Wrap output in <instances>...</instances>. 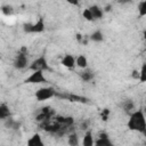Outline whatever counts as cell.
<instances>
[{
	"label": "cell",
	"instance_id": "cell-14",
	"mask_svg": "<svg viewBox=\"0 0 146 146\" xmlns=\"http://www.w3.org/2000/svg\"><path fill=\"white\" fill-rule=\"evenodd\" d=\"M10 117V111H9V107L7 106V104L2 103L0 105V119L2 121H5L6 119Z\"/></svg>",
	"mask_w": 146,
	"mask_h": 146
},
{
	"label": "cell",
	"instance_id": "cell-33",
	"mask_svg": "<svg viewBox=\"0 0 146 146\" xmlns=\"http://www.w3.org/2000/svg\"><path fill=\"white\" fill-rule=\"evenodd\" d=\"M145 50H146V40H145Z\"/></svg>",
	"mask_w": 146,
	"mask_h": 146
},
{
	"label": "cell",
	"instance_id": "cell-4",
	"mask_svg": "<svg viewBox=\"0 0 146 146\" xmlns=\"http://www.w3.org/2000/svg\"><path fill=\"white\" fill-rule=\"evenodd\" d=\"M23 27H24V31L27 33H41V32H43L46 26H44L43 18H39L36 21V23H34V24L25 23L23 25Z\"/></svg>",
	"mask_w": 146,
	"mask_h": 146
},
{
	"label": "cell",
	"instance_id": "cell-3",
	"mask_svg": "<svg viewBox=\"0 0 146 146\" xmlns=\"http://www.w3.org/2000/svg\"><path fill=\"white\" fill-rule=\"evenodd\" d=\"M56 91L52 87H43V88H40L36 90L35 92V98L36 100L39 102H43V100H47V99H50L51 97L56 96Z\"/></svg>",
	"mask_w": 146,
	"mask_h": 146
},
{
	"label": "cell",
	"instance_id": "cell-21",
	"mask_svg": "<svg viewBox=\"0 0 146 146\" xmlns=\"http://www.w3.org/2000/svg\"><path fill=\"white\" fill-rule=\"evenodd\" d=\"M138 15L139 17L146 16V0H143L138 6Z\"/></svg>",
	"mask_w": 146,
	"mask_h": 146
},
{
	"label": "cell",
	"instance_id": "cell-13",
	"mask_svg": "<svg viewBox=\"0 0 146 146\" xmlns=\"http://www.w3.org/2000/svg\"><path fill=\"white\" fill-rule=\"evenodd\" d=\"M62 98H67L71 102H79V103H87L88 99L86 97H81V96H76V95H58Z\"/></svg>",
	"mask_w": 146,
	"mask_h": 146
},
{
	"label": "cell",
	"instance_id": "cell-17",
	"mask_svg": "<svg viewBox=\"0 0 146 146\" xmlns=\"http://www.w3.org/2000/svg\"><path fill=\"white\" fill-rule=\"evenodd\" d=\"M76 66L80 67V68H87L88 66V60H87V57L84 55H80L76 57Z\"/></svg>",
	"mask_w": 146,
	"mask_h": 146
},
{
	"label": "cell",
	"instance_id": "cell-8",
	"mask_svg": "<svg viewBox=\"0 0 146 146\" xmlns=\"http://www.w3.org/2000/svg\"><path fill=\"white\" fill-rule=\"evenodd\" d=\"M95 145H97V146H111L112 141L110 140V137L106 132H100L98 136V139L95 141Z\"/></svg>",
	"mask_w": 146,
	"mask_h": 146
},
{
	"label": "cell",
	"instance_id": "cell-16",
	"mask_svg": "<svg viewBox=\"0 0 146 146\" xmlns=\"http://www.w3.org/2000/svg\"><path fill=\"white\" fill-rule=\"evenodd\" d=\"M95 144L94 141V138H92V133L91 131H87L84 137H83V140H82V145L83 146H92Z\"/></svg>",
	"mask_w": 146,
	"mask_h": 146
},
{
	"label": "cell",
	"instance_id": "cell-5",
	"mask_svg": "<svg viewBox=\"0 0 146 146\" xmlns=\"http://www.w3.org/2000/svg\"><path fill=\"white\" fill-rule=\"evenodd\" d=\"M29 68L33 72V71H48L49 70V65L47 62V58L44 56H40L36 59H34L31 65L29 66Z\"/></svg>",
	"mask_w": 146,
	"mask_h": 146
},
{
	"label": "cell",
	"instance_id": "cell-19",
	"mask_svg": "<svg viewBox=\"0 0 146 146\" xmlns=\"http://www.w3.org/2000/svg\"><path fill=\"white\" fill-rule=\"evenodd\" d=\"M90 40H91V41H95V42H102V41L104 40V34H103V32L99 31V30L95 31L94 33H91Z\"/></svg>",
	"mask_w": 146,
	"mask_h": 146
},
{
	"label": "cell",
	"instance_id": "cell-29",
	"mask_svg": "<svg viewBox=\"0 0 146 146\" xmlns=\"http://www.w3.org/2000/svg\"><path fill=\"white\" fill-rule=\"evenodd\" d=\"M117 2H119L120 5H125V3L131 2V0H117Z\"/></svg>",
	"mask_w": 146,
	"mask_h": 146
},
{
	"label": "cell",
	"instance_id": "cell-23",
	"mask_svg": "<svg viewBox=\"0 0 146 146\" xmlns=\"http://www.w3.org/2000/svg\"><path fill=\"white\" fill-rule=\"evenodd\" d=\"M82 16H83V18H86L87 21H95V17H94V15H92V13H91V10L89 9V8H87V9H84L83 11H82Z\"/></svg>",
	"mask_w": 146,
	"mask_h": 146
},
{
	"label": "cell",
	"instance_id": "cell-22",
	"mask_svg": "<svg viewBox=\"0 0 146 146\" xmlns=\"http://www.w3.org/2000/svg\"><path fill=\"white\" fill-rule=\"evenodd\" d=\"M1 11H2L3 15L10 16V15H13V13H14V8H13L11 6H9V5H5V6L1 7Z\"/></svg>",
	"mask_w": 146,
	"mask_h": 146
},
{
	"label": "cell",
	"instance_id": "cell-9",
	"mask_svg": "<svg viewBox=\"0 0 146 146\" xmlns=\"http://www.w3.org/2000/svg\"><path fill=\"white\" fill-rule=\"evenodd\" d=\"M55 121H57L62 125H66V127H71L74 123V119L72 116H60V115H57V116H55Z\"/></svg>",
	"mask_w": 146,
	"mask_h": 146
},
{
	"label": "cell",
	"instance_id": "cell-2",
	"mask_svg": "<svg viewBox=\"0 0 146 146\" xmlns=\"http://www.w3.org/2000/svg\"><path fill=\"white\" fill-rule=\"evenodd\" d=\"M27 54H29V51H27V48L26 47H22L19 49V51L17 52V55H16V57L14 59V63H13V65H14L15 68L23 70V68H25L27 66V64H29Z\"/></svg>",
	"mask_w": 146,
	"mask_h": 146
},
{
	"label": "cell",
	"instance_id": "cell-11",
	"mask_svg": "<svg viewBox=\"0 0 146 146\" xmlns=\"http://www.w3.org/2000/svg\"><path fill=\"white\" fill-rule=\"evenodd\" d=\"M89 9L91 10L95 19H102L103 18V15H104V9L103 8H100L97 5H94V6H90Z\"/></svg>",
	"mask_w": 146,
	"mask_h": 146
},
{
	"label": "cell",
	"instance_id": "cell-7",
	"mask_svg": "<svg viewBox=\"0 0 146 146\" xmlns=\"http://www.w3.org/2000/svg\"><path fill=\"white\" fill-rule=\"evenodd\" d=\"M62 65L67 68H74L76 66V58L72 55H65L62 59Z\"/></svg>",
	"mask_w": 146,
	"mask_h": 146
},
{
	"label": "cell",
	"instance_id": "cell-31",
	"mask_svg": "<svg viewBox=\"0 0 146 146\" xmlns=\"http://www.w3.org/2000/svg\"><path fill=\"white\" fill-rule=\"evenodd\" d=\"M144 39L146 40V29H145V31H144Z\"/></svg>",
	"mask_w": 146,
	"mask_h": 146
},
{
	"label": "cell",
	"instance_id": "cell-32",
	"mask_svg": "<svg viewBox=\"0 0 146 146\" xmlns=\"http://www.w3.org/2000/svg\"><path fill=\"white\" fill-rule=\"evenodd\" d=\"M144 113H146V106H145V108H144Z\"/></svg>",
	"mask_w": 146,
	"mask_h": 146
},
{
	"label": "cell",
	"instance_id": "cell-27",
	"mask_svg": "<svg viewBox=\"0 0 146 146\" xmlns=\"http://www.w3.org/2000/svg\"><path fill=\"white\" fill-rule=\"evenodd\" d=\"M89 127V121H84L83 123H81V129L82 130H87Z\"/></svg>",
	"mask_w": 146,
	"mask_h": 146
},
{
	"label": "cell",
	"instance_id": "cell-30",
	"mask_svg": "<svg viewBox=\"0 0 146 146\" xmlns=\"http://www.w3.org/2000/svg\"><path fill=\"white\" fill-rule=\"evenodd\" d=\"M111 10H112V6L111 5H107L105 7V9H104V11H111Z\"/></svg>",
	"mask_w": 146,
	"mask_h": 146
},
{
	"label": "cell",
	"instance_id": "cell-28",
	"mask_svg": "<svg viewBox=\"0 0 146 146\" xmlns=\"http://www.w3.org/2000/svg\"><path fill=\"white\" fill-rule=\"evenodd\" d=\"M68 3H71V5H73V6H78L79 5V2H80V0H66Z\"/></svg>",
	"mask_w": 146,
	"mask_h": 146
},
{
	"label": "cell",
	"instance_id": "cell-15",
	"mask_svg": "<svg viewBox=\"0 0 146 146\" xmlns=\"http://www.w3.org/2000/svg\"><path fill=\"white\" fill-rule=\"evenodd\" d=\"M122 108L125 113L128 114H131V112L135 110V104L131 99H125L123 103H122Z\"/></svg>",
	"mask_w": 146,
	"mask_h": 146
},
{
	"label": "cell",
	"instance_id": "cell-12",
	"mask_svg": "<svg viewBox=\"0 0 146 146\" xmlns=\"http://www.w3.org/2000/svg\"><path fill=\"white\" fill-rule=\"evenodd\" d=\"M80 78L82 79V81L84 82H88V81H91L94 79V72L91 70H88V68H83L82 72L79 73Z\"/></svg>",
	"mask_w": 146,
	"mask_h": 146
},
{
	"label": "cell",
	"instance_id": "cell-18",
	"mask_svg": "<svg viewBox=\"0 0 146 146\" xmlns=\"http://www.w3.org/2000/svg\"><path fill=\"white\" fill-rule=\"evenodd\" d=\"M5 125H6L8 129H18L21 124H19V122L15 121L14 119L8 117V119H6V120H5Z\"/></svg>",
	"mask_w": 146,
	"mask_h": 146
},
{
	"label": "cell",
	"instance_id": "cell-10",
	"mask_svg": "<svg viewBox=\"0 0 146 146\" xmlns=\"http://www.w3.org/2000/svg\"><path fill=\"white\" fill-rule=\"evenodd\" d=\"M29 146H43V141L41 139V136L39 133H34L29 140H27Z\"/></svg>",
	"mask_w": 146,
	"mask_h": 146
},
{
	"label": "cell",
	"instance_id": "cell-1",
	"mask_svg": "<svg viewBox=\"0 0 146 146\" xmlns=\"http://www.w3.org/2000/svg\"><path fill=\"white\" fill-rule=\"evenodd\" d=\"M127 127L131 131H137V132L146 135V119H145L144 111L141 110L133 111L130 114Z\"/></svg>",
	"mask_w": 146,
	"mask_h": 146
},
{
	"label": "cell",
	"instance_id": "cell-26",
	"mask_svg": "<svg viewBox=\"0 0 146 146\" xmlns=\"http://www.w3.org/2000/svg\"><path fill=\"white\" fill-rule=\"evenodd\" d=\"M131 75H132V78H133L135 80H137V79L139 80V76H140V72H139V71H137V70H133Z\"/></svg>",
	"mask_w": 146,
	"mask_h": 146
},
{
	"label": "cell",
	"instance_id": "cell-20",
	"mask_svg": "<svg viewBox=\"0 0 146 146\" xmlns=\"http://www.w3.org/2000/svg\"><path fill=\"white\" fill-rule=\"evenodd\" d=\"M68 144L71 145V146H76L78 144H79V139H78V135L73 131V132H71L70 135H68Z\"/></svg>",
	"mask_w": 146,
	"mask_h": 146
},
{
	"label": "cell",
	"instance_id": "cell-25",
	"mask_svg": "<svg viewBox=\"0 0 146 146\" xmlns=\"http://www.w3.org/2000/svg\"><path fill=\"white\" fill-rule=\"evenodd\" d=\"M100 116H102V120H103V121H107V119H108V116H110V110L104 108V110L100 112Z\"/></svg>",
	"mask_w": 146,
	"mask_h": 146
},
{
	"label": "cell",
	"instance_id": "cell-24",
	"mask_svg": "<svg viewBox=\"0 0 146 146\" xmlns=\"http://www.w3.org/2000/svg\"><path fill=\"white\" fill-rule=\"evenodd\" d=\"M140 76H139V81L140 83H144L146 82V63H144L141 65V68H140Z\"/></svg>",
	"mask_w": 146,
	"mask_h": 146
},
{
	"label": "cell",
	"instance_id": "cell-6",
	"mask_svg": "<svg viewBox=\"0 0 146 146\" xmlns=\"http://www.w3.org/2000/svg\"><path fill=\"white\" fill-rule=\"evenodd\" d=\"M46 82H48V80L46 79L43 71H33V73H31V75H29L24 80V83H46Z\"/></svg>",
	"mask_w": 146,
	"mask_h": 146
}]
</instances>
